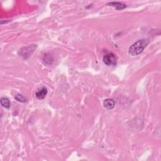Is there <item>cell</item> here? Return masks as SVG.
<instances>
[{"mask_svg":"<svg viewBox=\"0 0 161 161\" xmlns=\"http://www.w3.org/2000/svg\"><path fill=\"white\" fill-rule=\"evenodd\" d=\"M149 41L147 39H141L137 41L133 44L130 47L128 52L132 55V56H138L140 54H141L145 48L148 45Z\"/></svg>","mask_w":161,"mask_h":161,"instance_id":"6da1fadb","label":"cell"},{"mask_svg":"<svg viewBox=\"0 0 161 161\" xmlns=\"http://www.w3.org/2000/svg\"><path fill=\"white\" fill-rule=\"evenodd\" d=\"M104 63L108 66H116V57L115 55L113 53H109L106 54L103 57Z\"/></svg>","mask_w":161,"mask_h":161,"instance_id":"7a4b0ae2","label":"cell"},{"mask_svg":"<svg viewBox=\"0 0 161 161\" xmlns=\"http://www.w3.org/2000/svg\"><path fill=\"white\" fill-rule=\"evenodd\" d=\"M36 45H30L28 47L22 48L21 50H20V55L24 58H27L33 52V51L36 49Z\"/></svg>","mask_w":161,"mask_h":161,"instance_id":"3957f363","label":"cell"},{"mask_svg":"<svg viewBox=\"0 0 161 161\" xmlns=\"http://www.w3.org/2000/svg\"><path fill=\"white\" fill-rule=\"evenodd\" d=\"M47 94V88L43 87L40 90L36 92L35 96L38 100H43V99L46 98Z\"/></svg>","mask_w":161,"mask_h":161,"instance_id":"277c9868","label":"cell"},{"mask_svg":"<svg viewBox=\"0 0 161 161\" xmlns=\"http://www.w3.org/2000/svg\"><path fill=\"white\" fill-rule=\"evenodd\" d=\"M115 102L112 99H107L103 101L104 107L108 109H111L115 107Z\"/></svg>","mask_w":161,"mask_h":161,"instance_id":"5b68a950","label":"cell"},{"mask_svg":"<svg viewBox=\"0 0 161 161\" xmlns=\"http://www.w3.org/2000/svg\"><path fill=\"white\" fill-rule=\"evenodd\" d=\"M109 6H113L116 8V10H123L126 8V5L125 4H123V3H120V2H111L107 4Z\"/></svg>","mask_w":161,"mask_h":161,"instance_id":"8992f818","label":"cell"},{"mask_svg":"<svg viewBox=\"0 0 161 161\" xmlns=\"http://www.w3.org/2000/svg\"><path fill=\"white\" fill-rule=\"evenodd\" d=\"M1 105L3 107H4L5 108H9L11 106V103H10V101L9 100V99L7 98H1Z\"/></svg>","mask_w":161,"mask_h":161,"instance_id":"52a82bcc","label":"cell"},{"mask_svg":"<svg viewBox=\"0 0 161 161\" xmlns=\"http://www.w3.org/2000/svg\"><path fill=\"white\" fill-rule=\"evenodd\" d=\"M15 100L20 103H25L26 101V99L23 96V95L18 94L15 96Z\"/></svg>","mask_w":161,"mask_h":161,"instance_id":"ba28073f","label":"cell"}]
</instances>
